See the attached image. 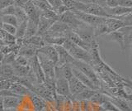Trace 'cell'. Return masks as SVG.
I'll list each match as a JSON object with an SVG mask.
<instances>
[{"label": "cell", "instance_id": "cell-1", "mask_svg": "<svg viewBox=\"0 0 132 111\" xmlns=\"http://www.w3.org/2000/svg\"><path fill=\"white\" fill-rule=\"evenodd\" d=\"M62 46L65 48V50L69 53V55L74 60L84 61V62H86L90 65L93 64V58L91 56L89 51L77 46V45L73 43L72 42H70L68 39H66L64 41V43L62 44Z\"/></svg>", "mask_w": 132, "mask_h": 111}, {"label": "cell", "instance_id": "cell-2", "mask_svg": "<svg viewBox=\"0 0 132 111\" xmlns=\"http://www.w3.org/2000/svg\"><path fill=\"white\" fill-rule=\"evenodd\" d=\"M73 66L76 67L77 69L79 70L80 71H82L84 75L88 78V79L93 82V84L96 87L97 90H100L102 88V83L100 80L99 76L97 75V73L94 70V68L90 64H88L86 62L81 61H74L72 63Z\"/></svg>", "mask_w": 132, "mask_h": 111}, {"label": "cell", "instance_id": "cell-3", "mask_svg": "<svg viewBox=\"0 0 132 111\" xmlns=\"http://www.w3.org/2000/svg\"><path fill=\"white\" fill-rule=\"evenodd\" d=\"M72 11H79L82 13L91 14L100 18H109L105 9L93 3H76Z\"/></svg>", "mask_w": 132, "mask_h": 111}, {"label": "cell", "instance_id": "cell-4", "mask_svg": "<svg viewBox=\"0 0 132 111\" xmlns=\"http://www.w3.org/2000/svg\"><path fill=\"white\" fill-rule=\"evenodd\" d=\"M39 63L45 76V80L55 81V65L52 61L48 60L42 54L36 52Z\"/></svg>", "mask_w": 132, "mask_h": 111}, {"label": "cell", "instance_id": "cell-5", "mask_svg": "<svg viewBox=\"0 0 132 111\" xmlns=\"http://www.w3.org/2000/svg\"><path fill=\"white\" fill-rule=\"evenodd\" d=\"M57 21H60L61 23L66 24L69 29L72 31L77 29L78 27H79L82 24L84 23L76 17L75 14H74L72 11H69V10L60 15L59 17H58Z\"/></svg>", "mask_w": 132, "mask_h": 111}, {"label": "cell", "instance_id": "cell-6", "mask_svg": "<svg viewBox=\"0 0 132 111\" xmlns=\"http://www.w3.org/2000/svg\"><path fill=\"white\" fill-rule=\"evenodd\" d=\"M31 92L34 93L46 103H53L55 94L51 92L44 84H36L32 86Z\"/></svg>", "mask_w": 132, "mask_h": 111}, {"label": "cell", "instance_id": "cell-7", "mask_svg": "<svg viewBox=\"0 0 132 111\" xmlns=\"http://www.w3.org/2000/svg\"><path fill=\"white\" fill-rule=\"evenodd\" d=\"M72 12L75 14L76 17L79 19L81 22H82L84 23L87 24V25H88L90 27H92L93 29L95 27H97V26L100 25V24L104 21V18H105L97 17V16H93V15L88 14V13H84L79 11H72Z\"/></svg>", "mask_w": 132, "mask_h": 111}, {"label": "cell", "instance_id": "cell-8", "mask_svg": "<svg viewBox=\"0 0 132 111\" xmlns=\"http://www.w3.org/2000/svg\"><path fill=\"white\" fill-rule=\"evenodd\" d=\"M29 66H30V74L37 80L38 83L43 84L45 82V76L41 69L38 58L36 55L32 58L29 59Z\"/></svg>", "mask_w": 132, "mask_h": 111}, {"label": "cell", "instance_id": "cell-9", "mask_svg": "<svg viewBox=\"0 0 132 111\" xmlns=\"http://www.w3.org/2000/svg\"><path fill=\"white\" fill-rule=\"evenodd\" d=\"M55 93L60 96L73 100V97L69 91L68 80L63 77H55Z\"/></svg>", "mask_w": 132, "mask_h": 111}, {"label": "cell", "instance_id": "cell-10", "mask_svg": "<svg viewBox=\"0 0 132 111\" xmlns=\"http://www.w3.org/2000/svg\"><path fill=\"white\" fill-rule=\"evenodd\" d=\"M22 8L25 10V12H26L28 20H31V21L35 23L36 24L38 23V21L41 14V10L39 8H37L31 2V0H29L27 3H25Z\"/></svg>", "mask_w": 132, "mask_h": 111}, {"label": "cell", "instance_id": "cell-11", "mask_svg": "<svg viewBox=\"0 0 132 111\" xmlns=\"http://www.w3.org/2000/svg\"><path fill=\"white\" fill-rule=\"evenodd\" d=\"M54 47H55L58 54V62L55 65V66H60V65H66V64L72 65V63L75 61L69 55V53L65 50V48L62 45L54 46Z\"/></svg>", "mask_w": 132, "mask_h": 111}, {"label": "cell", "instance_id": "cell-12", "mask_svg": "<svg viewBox=\"0 0 132 111\" xmlns=\"http://www.w3.org/2000/svg\"><path fill=\"white\" fill-rule=\"evenodd\" d=\"M105 23L107 28V34L116 31H118L124 27L131 26L130 24H128L125 22L121 21V20H119L114 18H106Z\"/></svg>", "mask_w": 132, "mask_h": 111}, {"label": "cell", "instance_id": "cell-13", "mask_svg": "<svg viewBox=\"0 0 132 111\" xmlns=\"http://www.w3.org/2000/svg\"><path fill=\"white\" fill-rule=\"evenodd\" d=\"M102 93H104L106 95L107 100H110L113 105H115L121 111H132L129 102L126 100H125L124 98L114 96L112 94H109L105 92H102Z\"/></svg>", "mask_w": 132, "mask_h": 111}, {"label": "cell", "instance_id": "cell-14", "mask_svg": "<svg viewBox=\"0 0 132 111\" xmlns=\"http://www.w3.org/2000/svg\"><path fill=\"white\" fill-rule=\"evenodd\" d=\"M37 52L42 54L44 56H45L48 60L56 65L58 62V54L55 50V48L54 46H51V45H45L42 47L39 48L37 50Z\"/></svg>", "mask_w": 132, "mask_h": 111}, {"label": "cell", "instance_id": "cell-15", "mask_svg": "<svg viewBox=\"0 0 132 111\" xmlns=\"http://www.w3.org/2000/svg\"><path fill=\"white\" fill-rule=\"evenodd\" d=\"M68 84L69 87V91L71 94L72 97H74L77 95L78 94H79L81 91H82L84 89H86V86L78 80L75 76H72L68 80Z\"/></svg>", "mask_w": 132, "mask_h": 111}, {"label": "cell", "instance_id": "cell-16", "mask_svg": "<svg viewBox=\"0 0 132 111\" xmlns=\"http://www.w3.org/2000/svg\"><path fill=\"white\" fill-rule=\"evenodd\" d=\"M56 20L53 19H48L45 18L42 16H40V19L37 23V33L36 35H39L42 36L46 33V32L50 29V27L52 26V24L55 23Z\"/></svg>", "mask_w": 132, "mask_h": 111}, {"label": "cell", "instance_id": "cell-17", "mask_svg": "<svg viewBox=\"0 0 132 111\" xmlns=\"http://www.w3.org/2000/svg\"><path fill=\"white\" fill-rule=\"evenodd\" d=\"M105 11L109 16V18H114V17H120V16L127 14L132 12V8H125L117 6L115 8H105Z\"/></svg>", "mask_w": 132, "mask_h": 111}, {"label": "cell", "instance_id": "cell-18", "mask_svg": "<svg viewBox=\"0 0 132 111\" xmlns=\"http://www.w3.org/2000/svg\"><path fill=\"white\" fill-rule=\"evenodd\" d=\"M65 38H66V39L69 40L70 42H72L73 43H74L75 45H77V46L80 47H82V49H84V50L89 51V50H90L89 47L84 42V41H82V40L81 39L80 36H78V35L76 33V32H74L73 31H72V30H69V31L65 33Z\"/></svg>", "mask_w": 132, "mask_h": 111}, {"label": "cell", "instance_id": "cell-19", "mask_svg": "<svg viewBox=\"0 0 132 111\" xmlns=\"http://www.w3.org/2000/svg\"><path fill=\"white\" fill-rule=\"evenodd\" d=\"M71 66H72V73H73V76H75L78 80H79L80 82H82V83L86 86V87L90 88L93 90H97L96 89V87L94 86V85L93 84V82L91 81L84 73H82V71H80L79 70L77 69L76 67L73 66V65H71Z\"/></svg>", "mask_w": 132, "mask_h": 111}, {"label": "cell", "instance_id": "cell-20", "mask_svg": "<svg viewBox=\"0 0 132 111\" xmlns=\"http://www.w3.org/2000/svg\"><path fill=\"white\" fill-rule=\"evenodd\" d=\"M9 90L14 94V95L20 97V98L27 96L29 93L31 92L30 90L27 89L26 86H24L21 83H19V82H14L9 88Z\"/></svg>", "mask_w": 132, "mask_h": 111}, {"label": "cell", "instance_id": "cell-21", "mask_svg": "<svg viewBox=\"0 0 132 111\" xmlns=\"http://www.w3.org/2000/svg\"><path fill=\"white\" fill-rule=\"evenodd\" d=\"M27 96H29L31 101L32 102L33 108H34L35 111H43L46 109L47 103L39 96H37L34 93L30 92Z\"/></svg>", "mask_w": 132, "mask_h": 111}, {"label": "cell", "instance_id": "cell-22", "mask_svg": "<svg viewBox=\"0 0 132 111\" xmlns=\"http://www.w3.org/2000/svg\"><path fill=\"white\" fill-rule=\"evenodd\" d=\"M72 76L73 73L71 65L66 64L60 66H55V77H63L68 80Z\"/></svg>", "mask_w": 132, "mask_h": 111}, {"label": "cell", "instance_id": "cell-23", "mask_svg": "<svg viewBox=\"0 0 132 111\" xmlns=\"http://www.w3.org/2000/svg\"><path fill=\"white\" fill-rule=\"evenodd\" d=\"M37 50H38V49L34 47L33 46H31V45L26 44V45H24V46L21 47L19 48L18 55L26 57L27 59L29 60V59L32 58L33 56H35L36 55Z\"/></svg>", "mask_w": 132, "mask_h": 111}, {"label": "cell", "instance_id": "cell-24", "mask_svg": "<svg viewBox=\"0 0 132 111\" xmlns=\"http://www.w3.org/2000/svg\"><path fill=\"white\" fill-rule=\"evenodd\" d=\"M107 35H108V36H109L110 41H111V42H116L120 45V47H121V50L123 51L126 50L125 38H124V34H123L122 32L118 30V31H116L113 32H111V33L107 34Z\"/></svg>", "mask_w": 132, "mask_h": 111}, {"label": "cell", "instance_id": "cell-25", "mask_svg": "<svg viewBox=\"0 0 132 111\" xmlns=\"http://www.w3.org/2000/svg\"><path fill=\"white\" fill-rule=\"evenodd\" d=\"M11 65L13 69L14 76L19 78L27 76L31 71L29 65H20L16 63H12Z\"/></svg>", "mask_w": 132, "mask_h": 111}, {"label": "cell", "instance_id": "cell-26", "mask_svg": "<svg viewBox=\"0 0 132 111\" xmlns=\"http://www.w3.org/2000/svg\"><path fill=\"white\" fill-rule=\"evenodd\" d=\"M3 105L4 108H16L18 109V107L21 104L20 97L16 96H7V97H3Z\"/></svg>", "mask_w": 132, "mask_h": 111}, {"label": "cell", "instance_id": "cell-27", "mask_svg": "<svg viewBox=\"0 0 132 111\" xmlns=\"http://www.w3.org/2000/svg\"><path fill=\"white\" fill-rule=\"evenodd\" d=\"M97 90H93L90 88L87 87L84 89L82 91H81L79 94H78L77 95L73 97V100H77V101H82V100H89L91 97H92L94 93L96 92Z\"/></svg>", "mask_w": 132, "mask_h": 111}, {"label": "cell", "instance_id": "cell-28", "mask_svg": "<svg viewBox=\"0 0 132 111\" xmlns=\"http://www.w3.org/2000/svg\"><path fill=\"white\" fill-rule=\"evenodd\" d=\"M24 39H25V45L26 44L31 45V46H33L37 49H39L40 47H42L43 46H45L43 38L39 35H35L30 38H27V39L24 38Z\"/></svg>", "mask_w": 132, "mask_h": 111}, {"label": "cell", "instance_id": "cell-29", "mask_svg": "<svg viewBox=\"0 0 132 111\" xmlns=\"http://www.w3.org/2000/svg\"><path fill=\"white\" fill-rule=\"evenodd\" d=\"M106 100H107V97L104 93H102L101 90H97V91L94 93L93 95L91 97L89 101L92 103L93 105H102Z\"/></svg>", "mask_w": 132, "mask_h": 111}, {"label": "cell", "instance_id": "cell-30", "mask_svg": "<svg viewBox=\"0 0 132 111\" xmlns=\"http://www.w3.org/2000/svg\"><path fill=\"white\" fill-rule=\"evenodd\" d=\"M37 33V24L33 23L31 20H27L26 32H25L24 38H30L31 36L36 35Z\"/></svg>", "mask_w": 132, "mask_h": 111}, {"label": "cell", "instance_id": "cell-31", "mask_svg": "<svg viewBox=\"0 0 132 111\" xmlns=\"http://www.w3.org/2000/svg\"><path fill=\"white\" fill-rule=\"evenodd\" d=\"M0 39L4 42L5 45H12L16 43V38H15V36L11 35L7 32H4L0 28Z\"/></svg>", "mask_w": 132, "mask_h": 111}, {"label": "cell", "instance_id": "cell-32", "mask_svg": "<svg viewBox=\"0 0 132 111\" xmlns=\"http://www.w3.org/2000/svg\"><path fill=\"white\" fill-rule=\"evenodd\" d=\"M15 17L18 20V24L24 23L28 20L27 16L26 14V12L23 9V8L22 7H18V6H15Z\"/></svg>", "mask_w": 132, "mask_h": 111}, {"label": "cell", "instance_id": "cell-33", "mask_svg": "<svg viewBox=\"0 0 132 111\" xmlns=\"http://www.w3.org/2000/svg\"><path fill=\"white\" fill-rule=\"evenodd\" d=\"M27 21L18 24V26L16 27V31L15 34V38L16 39L24 38L25 32H26V28H27Z\"/></svg>", "mask_w": 132, "mask_h": 111}, {"label": "cell", "instance_id": "cell-34", "mask_svg": "<svg viewBox=\"0 0 132 111\" xmlns=\"http://www.w3.org/2000/svg\"><path fill=\"white\" fill-rule=\"evenodd\" d=\"M2 21H3V23L9 24V25H12L16 27L18 26V20H16L15 15H3Z\"/></svg>", "mask_w": 132, "mask_h": 111}, {"label": "cell", "instance_id": "cell-35", "mask_svg": "<svg viewBox=\"0 0 132 111\" xmlns=\"http://www.w3.org/2000/svg\"><path fill=\"white\" fill-rule=\"evenodd\" d=\"M18 55V52H14V51L7 53V54L4 55V57H3V60L2 61V63L5 64V65H12V63L14 62V61Z\"/></svg>", "mask_w": 132, "mask_h": 111}, {"label": "cell", "instance_id": "cell-36", "mask_svg": "<svg viewBox=\"0 0 132 111\" xmlns=\"http://www.w3.org/2000/svg\"><path fill=\"white\" fill-rule=\"evenodd\" d=\"M40 16L45 18H48V19H53V20H58V16L55 12L53 11V9H45L43 11H41V14Z\"/></svg>", "mask_w": 132, "mask_h": 111}, {"label": "cell", "instance_id": "cell-37", "mask_svg": "<svg viewBox=\"0 0 132 111\" xmlns=\"http://www.w3.org/2000/svg\"><path fill=\"white\" fill-rule=\"evenodd\" d=\"M103 109H104L106 111H121L117 106L115 105H113L110 100H106L103 104L101 105Z\"/></svg>", "mask_w": 132, "mask_h": 111}, {"label": "cell", "instance_id": "cell-38", "mask_svg": "<svg viewBox=\"0 0 132 111\" xmlns=\"http://www.w3.org/2000/svg\"><path fill=\"white\" fill-rule=\"evenodd\" d=\"M1 29L3 30L4 32H7L11 35H13L15 36L16 34V27L12 26V25H9V24H6V23H3Z\"/></svg>", "mask_w": 132, "mask_h": 111}, {"label": "cell", "instance_id": "cell-39", "mask_svg": "<svg viewBox=\"0 0 132 111\" xmlns=\"http://www.w3.org/2000/svg\"><path fill=\"white\" fill-rule=\"evenodd\" d=\"M0 13L3 15H14L15 13V5L12 4L4 8L2 10H0Z\"/></svg>", "mask_w": 132, "mask_h": 111}, {"label": "cell", "instance_id": "cell-40", "mask_svg": "<svg viewBox=\"0 0 132 111\" xmlns=\"http://www.w3.org/2000/svg\"><path fill=\"white\" fill-rule=\"evenodd\" d=\"M13 63H16L20 65H29V60L22 56L18 55V56H16V58L15 59Z\"/></svg>", "mask_w": 132, "mask_h": 111}, {"label": "cell", "instance_id": "cell-41", "mask_svg": "<svg viewBox=\"0 0 132 111\" xmlns=\"http://www.w3.org/2000/svg\"><path fill=\"white\" fill-rule=\"evenodd\" d=\"M118 6L125 8H132V0H117Z\"/></svg>", "mask_w": 132, "mask_h": 111}, {"label": "cell", "instance_id": "cell-42", "mask_svg": "<svg viewBox=\"0 0 132 111\" xmlns=\"http://www.w3.org/2000/svg\"><path fill=\"white\" fill-rule=\"evenodd\" d=\"M12 4H14L13 0H0V10Z\"/></svg>", "mask_w": 132, "mask_h": 111}, {"label": "cell", "instance_id": "cell-43", "mask_svg": "<svg viewBox=\"0 0 132 111\" xmlns=\"http://www.w3.org/2000/svg\"><path fill=\"white\" fill-rule=\"evenodd\" d=\"M118 6L117 0H106V8H115Z\"/></svg>", "mask_w": 132, "mask_h": 111}, {"label": "cell", "instance_id": "cell-44", "mask_svg": "<svg viewBox=\"0 0 132 111\" xmlns=\"http://www.w3.org/2000/svg\"><path fill=\"white\" fill-rule=\"evenodd\" d=\"M106 0H93V3L98 5L99 7H102L103 9L106 8Z\"/></svg>", "mask_w": 132, "mask_h": 111}, {"label": "cell", "instance_id": "cell-45", "mask_svg": "<svg viewBox=\"0 0 132 111\" xmlns=\"http://www.w3.org/2000/svg\"><path fill=\"white\" fill-rule=\"evenodd\" d=\"M29 0H13L14 2V5L15 6H18V7H23L25 3H27Z\"/></svg>", "mask_w": 132, "mask_h": 111}, {"label": "cell", "instance_id": "cell-46", "mask_svg": "<svg viewBox=\"0 0 132 111\" xmlns=\"http://www.w3.org/2000/svg\"><path fill=\"white\" fill-rule=\"evenodd\" d=\"M5 108H4L3 105V97L0 96V111H4Z\"/></svg>", "mask_w": 132, "mask_h": 111}, {"label": "cell", "instance_id": "cell-47", "mask_svg": "<svg viewBox=\"0 0 132 111\" xmlns=\"http://www.w3.org/2000/svg\"><path fill=\"white\" fill-rule=\"evenodd\" d=\"M73 1H75V2H77V3H90V2L88 1V0H73Z\"/></svg>", "mask_w": 132, "mask_h": 111}, {"label": "cell", "instance_id": "cell-48", "mask_svg": "<svg viewBox=\"0 0 132 111\" xmlns=\"http://www.w3.org/2000/svg\"><path fill=\"white\" fill-rule=\"evenodd\" d=\"M4 111H18V109L16 108H7L4 109Z\"/></svg>", "mask_w": 132, "mask_h": 111}, {"label": "cell", "instance_id": "cell-49", "mask_svg": "<svg viewBox=\"0 0 132 111\" xmlns=\"http://www.w3.org/2000/svg\"><path fill=\"white\" fill-rule=\"evenodd\" d=\"M3 57H4V55H3V53L0 51V62H2L3 60Z\"/></svg>", "mask_w": 132, "mask_h": 111}, {"label": "cell", "instance_id": "cell-50", "mask_svg": "<svg viewBox=\"0 0 132 111\" xmlns=\"http://www.w3.org/2000/svg\"><path fill=\"white\" fill-rule=\"evenodd\" d=\"M2 25H3V21H2V14L0 13V28L2 27Z\"/></svg>", "mask_w": 132, "mask_h": 111}, {"label": "cell", "instance_id": "cell-51", "mask_svg": "<svg viewBox=\"0 0 132 111\" xmlns=\"http://www.w3.org/2000/svg\"><path fill=\"white\" fill-rule=\"evenodd\" d=\"M3 45H5V44H4V42H3V41H2L1 39H0V47H1V46H3Z\"/></svg>", "mask_w": 132, "mask_h": 111}, {"label": "cell", "instance_id": "cell-52", "mask_svg": "<svg viewBox=\"0 0 132 111\" xmlns=\"http://www.w3.org/2000/svg\"><path fill=\"white\" fill-rule=\"evenodd\" d=\"M88 1L90 2V3H92V2H93V0H88Z\"/></svg>", "mask_w": 132, "mask_h": 111}]
</instances>
